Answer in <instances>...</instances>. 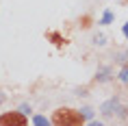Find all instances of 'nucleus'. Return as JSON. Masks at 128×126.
Listing matches in <instances>:
<instances>
[{
  "label": "nucleus",
  "instance_id": "1",
  "mask_svg": "<svg viewBox=\"0 0 128 126\" xmlns=\"http://www.w3.org/2000/svg\"><path fill=\"white\" fill-rule=\"evenodd\" d=\"M85 122L80 111H74V109H56L52 117V124L56 126H78Z\"/></svg>",
  "mask_w": 128,
  "mask_h": 126
},
{
  "label": "nucleus",
  "instance_id": "5",
  "mask_svg": "<svg viewBox=\"0 0 128 126\" xmlns=\"http://www.w3.org/2000/svg\"><path fill=\"white\" fill-rule=\"evenodd\" d=\"M113 20H115V13L111 11V9H106V11L102 13V18L98 20V24H102V26H106V24H111Z\"/></svg>",
  "mask_w": 128,
  "mask_h": 126
},
{
  "label": "nucleus",
  "instance_id": "9",
  "mask_svg": "<svg viewBox=\"0 0 128 126\" xmlns=\"http://www.w3.org/2000/svg\"><path fill=\"white\" fill-rule=\"evenodd\" d=\"M117 78H120V83H128V63L122 67V72H120V76H117Z\"/></svg>",
  "mask_w": 128,
  "mask_h": 126
},
{
  "label": "nucleus",
  "instance_id": "11",
  "mask_svg": "<svg viewBox=\"0 0 128 126\" xmlns=\"http://www.w3.org/2000/svg\"><path fill=\"white\" fill-rule=\"evenodd\" d=\"M20 111L24 113V115H28V113L33 111V109H30V104H26V102H24V104H20Z\"/></svg>",
  "mask_w": 128,
  "mask_h": 126
},
{
  "label": "nucleus",
  "instance_id": "4",
  "mask_svg": "<svg viewBox=\"0 0 128 126\" xmlns=\"http://www.w3.org/2000/svg\"><path fill=\"white\" fill-rule=\"evenodd\" d=\"M111 76H113V70H111L108 65H102L100 70L96 72V80H98V83H108Z\"/></svg>",
  "mask_w": 128,
  "mask_h": 126
},
{
  "label": "nucleus",
  "instance_id": "10",
  "mask_svg": "<svg viewBox=\"0 0 128 126\" xmlns=\"http://www.w3.org/2000/svg\"><path fill=\"white\" fill-rule=\"evenodd\" d=\"M91 41H94L96 46H104V44H106V37H104V35H94Z\"/></svg>",
  "mask_w": 128,
  "mask_h": 126
},
{
  "label": "nucleus",
  "instance_id": "7",
  "mask_svg": "<svg viewBox=\"0 0 128 126\" xmlns=\"http://www.w3.org/2000/svg\"><path fill=\"white\" fill-rule=\"evenodd\" d=\"M48 37H50V39H52V44H56V46H63V44H65V37H61L59 33H50Z\"/></svg>",
  "mask_w": 128,
  "mask_h": 126
},
{
  "label": "nucleus",
  "instance_id": "8",
  "mask_svg": "<svg viewBox=\"0 0 128 126\" xmlns=\"http://www.w3.org/2000/svg\"><path fill=\"white\" fill-rule=\"evenodd\" d=\"M80 113H82V117H85V122H91L94 119V109H89V106H85V109H80Z\"/></svg>",
  "mask_w": 128,
  "mask_h": 126
},
{
  "label": "nucleus",
  "instance_id": "3",
  "mask_svg": "<svg viewBox=\"0 0 128 126\" xmlns=\"http://www.w3.org/2000/svg\"><path fill=\"white\" fill-rule=\"evenodd\" d=\"M120 98L117 96H113V98H108L106 102H102V106H100V113L104 115V117H113L115 113L120 111Z\"/></svg>",
  "mask_w": 128,
  "mask_h": 126
},
{
  "label": "nucleus",
  "instance_id": "2",
  "mask_svg": "<svg viewBox=\"0 0 128 126\" xmlns=\"http://www.w3.org/2000/svg\"><path fill=\"white\" fill-rule=\"evenodd\" d=\"M26 124H28V119H26V115H24L20 109L0 115V126H26Z\"/></svg>",
  "mask_w": 128,
  "mask_h": 126
},
{
  "label": "nucleus",
  "instance_id": "13",
  "mask_svg": "<svg viewBox=\"0 0 128 126\" xmlns=\"http://www.w3.org/2000/svg\"><path fill=\"white\" fill-rule=\"evenodd\" d=\"M117 61H124V63H128V52L120 54V57H117Z\"/></svg>",
  "mask_w": 128,
  "mask_h": 126
},
{
  "label": "nucleus",
  "instance_id": "6",
  "mask_svg": "<svg viewBox=\"0 0 128 126\" xmlns=\"http://www.w3.org/2000/svg\"><path fill=\"white\" fill-rule=\"evenodd\" d=\"M33 124L35 126H48V124H52V119H48L46 115H35V117H33Z\"/></svg>",
  "mask_w": 128,
  "mask_h": 126
},
{
  "label": "nucleus",
  "instance_id": "14",
  "mask_svg": "<svg viewBox=\"0 0 128 126\" xmlns=\"http://www.w3.org/2000/svg\"><path fill=\"white\" fill-rule=\"evenodd\" d=\"M122 33H124V37H126V39H128V22H126V24H124V26H122Z\"/></svg>",
  "mask_w": 128,
  "mask_h": 126
},
{
  "label": "nucleus",
  "instance_id": "15",
  "mask_svg": "<svg viewBox=\"0 0 128 126\" xmlns=\"http://www.w3.org/2000/svg\"><path fill=\"white\" fill-rule=\"evenodd\" d=\"M4 100H7V96H4V93L0 91V104H2V102H4Z\"/></svg>",
  "mask_w": 128,
  "mask_h": 126
},
{
  "label": "nucleus",
  "instance_id": "12",
  "mask_svg": "<svg viewBox=\"0 0 128 126\" xmlns=\"http://www.w3.org/2000/svg\"><path fill=\"white\" fill-rule=\"evenodd\" d=\"M126 115H128V109H126V106H120V111H117V117H122V119H124Z\"/></svg>",
  "mask_w": 128,
  "mask_h": 126
}]
</instances>
